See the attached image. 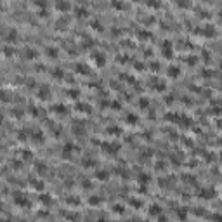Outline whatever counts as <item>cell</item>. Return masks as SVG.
Instances as JSON below:
<instances>
[{
	"instance_id": "obj_1",
	"label": "cell",
	"mask_w": 222,
	"mask_h": 222,
	"mask_svg": "<svg viewBox=\"0 0 222 222\" xmlns=\"http://www.w3.org/2000/svg\"><path fill=\"white\" fill-rule=\"evenodd\" d=\"M101 148H102V151L108 153V155H116V153L122 149V144L116 142V141H104V142L101 144Z\"/></svg>"
},
{
	"instance_id": "obj_2",
	"label": "cell",
	"mask_w": 222,
	"mask_h": 222,
	"mask_svg": "<svg viewBox=\"0 0 222 222\" xmlns=\"http://www.w3.org/2000/svg\"><path fill=\"white\" fill-rule=\"evenodd\" d=\"M92 61H94V64H96L97 68H104V66H106V63H108V57H106V54H104V52L96 50V52H92Z\"/></svg>"
},
{
	"instance_id": "obj_3",
	"label": "cell",
	"mask_w": 222,
	"mask_h": 222,
	"mask_svg": "<svg viewBox=\"0 0 222 222\" xmlns=\"http://www.w3.org/2000/svg\"><path fill=\"white\" fill-rule=\"evenodd\" d=\"M12 200H14V205H17V207H28V205H30L28 196H26L24 193H21V191H16V193L12 195Z\"/></svg>"
},
{
	"instance_id": "obj_4",
	"label": "cell",
	"mask_w": 222,
	"mask_h": 222,
	"mask_svg": "<svg viewBox=\"0 0 222 222\" xmlns=\"http://www.w3.org/2000/svg\"><path fill=\"white\" fill-rule=\"evenodd\" d=\"M54 7H56V10H57V12L66 14V12H69V10L73 9V3H71V2H68V0H57Z\"/></svg>"
},
{
	"instance_id": "obj_5",
	"label": "cell",
	"mask_w": 222,
	"mask_h": 222,
	"mask_svg": "<svg viewBox=\"0 0 222 222\" xmlns=\"http://www.w3.org/2000/svg\"><path fill=\"white\" fill-rule=\"evenodd\" d=\"M17 36H19V33H17L16 28H7V31L3 33V42L5 43H12V42L17 40Z\"/></svg>"
},
{
	"instance_id": "obj_6",
	"label": "cell",
	"mask_w": 222,
	"mask_h": 222,
	"mask_svg": "<svg viewBox=\"0 0 222 222\" xmlns=\"http://www.w3.org/2000/svg\"><path fill=\"white\" fill-rule=\"evenodd\" d=\"M73 12H75L78 17H83V16L89 14V9H87V5H83V3H75V5H73Z\"/></svg>"
},
{
	"instance_id": "obj_7",
	"label": "cell",
	"mask_w": 222,
	"mask_h": 222,
	"mask_svg": "<svg viewBox=\"0 0 222 222\" xmlns=\"http://www.w3.org/2000/svg\"><path fill=\"white\" fill-rule=\"evenodd\" d=\"M162 54H163L165 57H172L174 47H172V42H170V40H165V42H163V45H162Z\"/></svg>"
},
{
	"instance_id": "obj_8",
	"label": "cell",
	"mask_w": 222,
	"mask_h": 222,
	"mask_svg": "<svg viewBox=\"0 0 222 222\" xmlns=\"http://www.w3.org/2000/svg\"><path fill=\"white\" fill-rule=\"evenodd\" d=\"M36 96H38V99H42V101H47V99L50 97V89H49L47 85H42V87L36 90Z\"/></svg>"
},
{
	"instance_id": "obj_9",
	"label": "cell",
	"mask_w": 222,
	"mask_h": 222,
	"mask_svg": "<svg viewBox=\"0 0 222 222\" xmlns=\"http://www.w3.org/2000/svg\"><path fill=\"white\" fill-rule=\"evenodd\" d=\"M45 56L50 57V59H56V57L59 56V49H57L56 45H47V47H45Z\"/></svg>"
},
{
	"instance_id": "obj_10",
	"label": "cell",
	"mask_w": 222,
	"mask_h": 222,
	"mask_svg": "<svg viewBox=\"0 0 222 222\" xmlns=\"http://www.w3.org/2000/svg\"><path fill=\"white\" fill-rule=\"evenodd\" d=\"M36 56H38V52H36L33 47H24V49H23V57H24V59H30V61H31V59H35Z\"/></svg>"
},
{
	"instance_id": "obj_11",
	"label": "cell",
	"mask_w": 222,
	"mask_h": 222,
	"mask_svg": "<svg viewBox=\"0 0 222 222\" xmlns=\"http://www.w3.org/2000/svg\"><path fill=\"white\" fill-rule=\"evenodd\" d=\"M75 71L78 75H90V68L85 64V63H76L75 64Z\"/></svg>"
},
{
	"instance_id": "obj_12",
	"label": "cell",
	"mask_w": 222,
	"mask_h": 222,
	"mask_svg": "<svg viewBox=\"0 0 222 222\" xmlns=\"http://www.w3.org/2000/svg\"><path fill=\"white\" fill-rule=\"evenodd\" d=\"M2 52H3V56H5V57H12V56L16 54V49H14L10 43H3V47H2Z\"/></svg>"
},
{
	"instance_id": "obj_13",
	"label": "cell",
	"mask_w": 222,
	"mask_h": 222,
	"mask_svg": "<svg viewBox=\"0 0 222 222\" xmlns=\"http://www.w3.org/2000/svg\"><path fill=\"white\" fill-rule=\"evenodd\" d=\"M75 108H76L80 113H90V111H92L90 104H87V102H76V104H75Z\"/></svg>"
},
{
	"instance_id": "obj_14",
	"label": "cell",
	"mask_w": 222,
	"mask_h": 222,
	"mask_svg": "<svg viewBox=\"0 0 222 222\" xmlns=\"http://www.w3.org/2000/svg\"><path fill=\"white\" fill-rule=\"evenodd\" d=\"M35 170H36V174L45 175V174H47V165H45V162H36V163H35Z\"/></svg>"
},
{
	"instance_id": "obj_15",
	"label": "cell",
	"mask_w": 222,
	"mask_h": 222,
	"mask_svg": "<svg viewBox=\"0 0 222 222\" xmlns=\"http://www.w3.org/2000/svg\"><path fill=\"white\" fill-rule=\"evenodd\" d=\"M96 179H97V181H108V179H109V172L104 170V168H99V170L96 172Z\"/></svg>"
},
{
	"instance_id": "obj_16",
	"label": "cell",
	"mask_w": 222,
	"mask_h": 222,
	"mask_svg": "<svg viewBox=\"0 0 222 222\" xmlns=\"http://www.w3.org/2000/svg\"><path fill=\"white\" fill-rule=\"evenodd\" d=\"M75 149V146L71 144V142H66L64 146H63V156L64 158H68V156H71V151Z\"/></svg>"
},
{
	"instance_id": "obj_17",
	"label": "cell",
	"mask_w": 222,
	"mask_h": 222,
	"mask_svg": "<svg viewBox=\"0 0 222 222\" xmlns=\"http://www.w3.org/2000/svg\"><path fill=\"white\" fill-rule=\"evenodd\" d=\"M167 75H168L170 78H177V76L181 75V69H179L177 66H170V68L167 69Z\"/></svg>"
},
{
	"instance_id": "obj_18",
	"label": "cell",
	"mask_w": 222,
	"mask_h": 222,
	"mask_svg": "<svg viewBox=\"0 0 222 222\" xmlns=\"http://www.w3.org/2000/svg\"><path fill=\"white\" fill-rule=\"evenodd\" d=\"M111 7H113V9H118V10H125V9L129 7V3L120 2V0H115V2H111Z\"/></svg>"
},
{
	"instance_id": "obj_19",
	"label": "cell",
	"mask_w": 222,
	"mask_h": 222,
	"mask_svg": "<svg viewBox=\"0 0 222 222\" xmlns=\"http://www.w3.org/2000/svg\"><path fill=\"white\" fill-rule=\"evenodd\" d=\"M31 139L40 144V142H43V134H42L40 130H33V132H31Z\"/></svg>"
},
{
	"instance_id": "obj_20",
	"label": "cell",
	"mask_w": 222,
	"mask_h": 222,
	"mask_svg": "<svg viewBox=\"0 0 222 222\" xmlns=\"http://www.w3.org/2000/svg\"><path fill=\"white\" fill-rule=\"evenodd\" d=\"M52 109H54V113H57V115H66V111H68L64 104H54Z\"/></svg>"
},
{
	"instance_id": "obj_21",
	"label": "cell",
	"mask_w": 222,
	"mask_h": 222,
	"mask_svg": "<svg viewBox=\"0 0 222 222\" xmlns=\"http://www.w3.org/2000/svg\"><path fill=\"white\" fill-rule=\"evenodd\" d=\"M21 158H23L24 162H26V160L31 162V160H33V153H31L30 149H23V151H21Z\"/></svg>"
},
{
	"instance_id": "obj_22",
	"label": "cell",
	"mask_w": 222,
	"mask_h": 222,
	"mask_svg": "<svg viewBox=\"0 0 222 222\" xmlns=\"http://www.w3.org/2000/svg\"><path fill=\"white\" fill-rule=\"evenodd\" d=\"M50 75H52V78H63V76H64V71H63L61 68H54V69L50 71Z\"/></svg>"
},
{
	"instance_id": "obj_23",
	"label": "cell",
	"mask_w": 222,
	"mask_h": 222,
	"mask_svg": "<svg viewBox=\"0 0 222 222\" xmlns=\"http://www.w3.org/2000/svg\"><path fill=\"white\" fill-rule=\"evenodd\" d=\"M125 120H127V123H129V125H135L139 118H137V116H135L134 113H129V115L125 116Z\"/></svg>"
},
{
	"instance_id": "obj_24",
	"label": "cell",
	"mask_w": 222,
	"mask_h": 222,
	"mask_svg": "<svg viewBox=\"0 0 222 222\" xmlns=\"http://www.w3.org/2000/svg\"><path fill=\"white\" fill-rule=\"evenodd\" d=\"M31 188L36 189V191H42V189H43V182L38 181V179H33V181H31Z\"/></svg>"
},
{
	"instance_id": "obj_25",
	"label": "cell",
	"mask_w": 222,
	"mask_h": 222,
	"mask_svg": "<svg viewBox=\"0 0 222 222\" xmlns=\"http://www.w3.org/2000/svg\"><path fill=\"white\" fill-rule=\"evenodd\" d=\"M90 26H92L96 31H102V30H104V28H102V23H101V21H97V19L90 21Z\"/></svg>"
},
{
	"instance_id": "obj_26",
	"label": "cell",
	"mask_w": 222,
	"mask_h": 222,
	"mask_svg": "<svg viewBox=\"0 0 222 222\" xmlns=\"http://www.w3.org/2000/svg\"><path fill=\"white\" fill-rule=\"evenodd\" d=\"M106 134H109V135H120L122 130H120L118 127H108V129H106Z\"/></svg>"
},
{
	"instance_id": "obj_27",
	"label": "cell",
	"mask_w": 222,
	"mask_h": 222,
	"mask_svg": "<svg viewBox=\"0 0 222 222\" xmlns=\"http://www.w3.org/2000/svg\"><path fill=\"white\" fill-rule=\"evenodd\" d=\"M149 214H151V215H160V214H162L160 205H151V207H149Z\"/></svg>"
},
{
	"instance_id": "obj_28",
	"label": "cell",
	"mask_w": 222,
	"mask_h": 222,
	"mask_svg": "<svg viewBox=\"0 0 222 222\" xmlns=\"http://www.w3.org/2000/svg\"><path fill=\"white\" fill-rule=\"evenodd\" d=\"M146 5H148V7H151V9H158V7L162 5V2H158V0H148V2H146Z\"/></svg>"
},
{
	"instance_id": "obj_29",
	"label": "cell",
	"mask_w": 222,
	"mask_h": 222,
	"mask_svg": "<svg viewBox=\"0 0 222 222\" xmlns=\"http://www.w3.org/2000/svg\"><path fill=\"white\" fill-rule=\"evenodd\" d=\"M69 97H73V99H76L78 96H80V90L78 89H68V92H66Z\"/></svg>"
},
{
	"instance_id": "obj_30",
	"label": "cell",
	"mask_w": 222,
	"mask_h": 222,
	"mask_svg": "<svg viewBox=\"0 0 222 222\" xmlns=\"http://www.w3.org/2000/svg\"><path fill=\"white\" fill-rule=\"evenodd\" d=\"M73 132L78 135V134H85V127L83 125H80V123H76L75 127H73Z\"/></svg>"
},
{
	"instance_id": "obj_31",
	"label": "cell",
	"mask_w": 222,
	"mask_h": 222,
	"mask_svg": "<svg viewBox=\"0 0 222 222\" xmlns=\"http://www.w3.org/2000/svg\"><path fill=\"white\" fill-rule=\"evenodd\" d=\"M38 200H40V203H45V205H49V203L52 201V198H50L49 195H45V193H43V195H40V198H38Z\"/></svg>"
},
{
	"instance_id": "obj_32",
	"label": "cell",
	"mask_w": 222,
	"mask_h": 222,
	"mask_svg": "<svg viewBox=\"0 0 222 222\" xmlns=\"http://www.w3.org/2000/svg\"><path fill=\"white\" fill-rule=\"evenodd\" d=\"M89 203H90V205H101L102 200H101V196H90V198H89Z\"/></svg>"
},
{
	"instance_id": "obj_33",
	"label": "cell",
	"mask_w": 222,
	"mask_h": 222,
	"mask_svg": "<svg viewBox=\"0 0 222 222\" xmlns=\"http://www.w3.org/2000/svg\"><path fill=\"white\" fill-rule=\"evenodd\" d=\"M203 33H205V35H210V36H214V35H215V28H214L212 24H210V26H205Z\"/></svg>"
},
{
	"instance_id": "obj_34",
	"label": "cell",
	"mask_w": 222,
	"mask_h": 222,
	"mask_svg": "<svg viewBox=\"0 0 222 222\" xmlns=\"http://www.w3.org/2000/svg\"><path fill=\"white\" fill-rule=\"evenodd\" d=\"M139 106H141V108H148V106H149V99H148V97H141V99H139Z\"/></svg>"
},
{
	"instance_id": "obj_35",
	"label": "cell",
	"mask_w": 222,
	"mask_h": 222,
	"mask_svg": "<svg viewBox=\"0 0 222 222\" xmlns=\"http://www.w3.org/2000/svg\"><path fill=\"white\" fill-rule=\"evenodd\" d=\"M82 43H83L85 47H92V38H89V36H83V38H82Z\"/></svg>"
},
{
	"instance_id": "obj_36",
	"label": "cell",
	"mask_w": 222,
	"mask_h": 222,
	"mask_svg": "<svg viewBox=\"0 0 222 222\" xmlns=\"http://www.w3.org/2000/svg\"><path fill=\"white\" fill-rule=\"evenodd\" d=\"M12 116H17V118H21V116H23V111H21L19 108H12Z\"/></svg>"
},
{
	"instance_id": "obj_37",
	"label": "cell",
	"mask_w": 222,
	"mask_h": 222,
	"mask_svg": "<svg viewBox=\"0 0 222 222\" xmlns=\"http://www.w3.org/2000/svg\"><path fill=\"white\" fill-rule=\"evenodd\" d=\"M83 165H85V167H87V168H90V167H92V165H96V162H94V160H92V158H87V160H83Z\"/></svg>"
},
{
	"instance_id": "obj_38",
	"label": "cell",
	"mask_w": 222,
	"mask_h": 222,
	"mask_svg": "<svg viewBox=\"0 0 222 222\" xmlns=\"http://www.w3.org/2000/svg\"><path fill=\"white\" fill-rule=\"evenodd\" d=\"M113 212H115V214H123L125 210H123V207H122V205H115V210H113Z\"/></svg>"
},
{
	"instance_id": "obj_39",
	"label": "cell",
	"mask_w": 222,
	"mask_h": 222,
	"mask_svg": "<svg viewBox=\"0 0 222 222\" xmlns=\"http://www.w3.org/2000/svg\"><path fill=\"white\" fill-rule=\"evenodd\" d=\"M139 179H141V182H148V181H149V175H148V174H141Z\"/></svg>"
},
{
	"instance_id": "obj_40",
	"label": "cell",
	"mask_w": 222,
	"mask_h": 222,
	"mask_svg": "<svg viewBox=\"0 0 222 222\" xmlns=\"http://www.w3.org/2000/svg\"><path fill=\"white\" fill-rule=\"evenodd\" d=\"M2 101H3V102H9V94H7L5 90L2 92Z\"/></svg>"
},
{
	"instance_id": "obj_41",
	"label": "cell",
	"mask_w": 222,
	"mask_h": 222,
	"mask_svg": "<svg viewBox=\"0 0 222 222\" xmlns=\"http://www.w3.org/2000/svg\"><path fill=\"white\" fill-rule=\"evenodd\" d=\"M130 203H132L134 207H141V205H142V201H141V200H130Z\"/></svg>"
},
{
	"instance_id": "obj_42",
	"label": "cell",
	"mask_w": 222,
	"mask_h": 222,
	"mask_svg": "<svg viewBox=\"0 0 222 222\" xmlns=\"http://www.w3.org/2000/svg\"><path fill=\"white\" fill-rule=\"evenodd\" d=\"M177 217L179 219H186V210H179L177 212Z\"/></svg>"
},
{
	"instance_id": "obj_43",
	"label": "cell",
	"mask_w": 222,
	"mask_h": 222,
	"mask_svg": "<svg viewBox=\"0 0 222 222\" xmlns=\"http://www.w3.org/2000/svg\"><path fill=\"white\" fill-rule=\"evenodd\" d=\"M38 16H42V17H47V16H49L47 9H43V10H38Z\"/></svg>"
},
{
	"instance_id": "obj_44",
	"label": "cell",
	"mask_w": 222,
	"mask_h": 222,
	"mask_svg": "<svg viewBox=\"0 0 222 222\" xmlns=\"http://www.w3.org/2000/svg\"><path fill=\"white\" fill-rule=\"evenodd\" d=\"M158 68H160L158 63H151V69H153V71H158Z\"/></svg>"
},
{
	"instance_id": "obj_45",
	"label": "cell",
	"mask_w": 222,
	"mask_h": 222,
	"mask_svg": "<svg viewBox=\"0 0 222 222\" xmlns=\"http://www.w3.org/2000/svg\"><path fill=\"white\" fill-rule=\"evenodd\" d=\"M179 7H189V2H179Z\"/></svg>"
},
{
	"instance_id": "obj_46",
	"label": "cell",
	"mask_w": 222,
	"mask_h": 222,
	"mask_svg": "<svg viewBox=\"0 0 222 222\" xmlns=\"http://www.w3.org/2000/svg\"><path fill=\"white\" fill-rule=\"evenodd\" d=\"M97 222H108V219L106 217H101V219H97Z\"/></svg>"
}]
</instances>
